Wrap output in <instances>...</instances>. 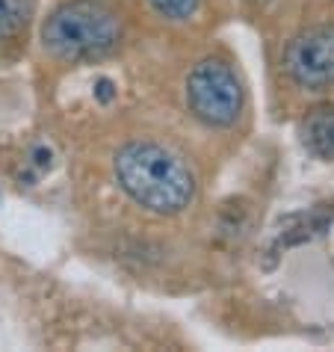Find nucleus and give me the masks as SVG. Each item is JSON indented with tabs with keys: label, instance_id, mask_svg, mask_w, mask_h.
I'll return each mask as SVG.
<instances>
[{
	"label": "nucleus",
	"instance_id": "nucleus-1",
	"mask_svg": "<svg viewBox=\"0 0 334 352\" xmlns=\"http://www.w3.org/2000/svg\"><path fill=\"white\" fill-rule=\"evenodd\" d=\"M119 187L140 208L175 217L195 199V175L178 154L157 142H127L113 160Z\"/></svg>",
	"mask_w": 334,
	"mask_h": 352
},
{
	"label": "nucleus",
	"instance_id": "nucleus-2",
	"mask_svg": "<svg viewBox=\"0 0 334 352\" xmlns=\"http://www.w3.org/2000/svg\"><path fill=\"white\" fill-rule=\"evenodd\" d=\"M122 42V21L101 0H65L42 24L45 51L63 63L98 60Z\"/></svg>",
	"mask_w": 334,
	"mask_h": 352
},
{
	"label": "nucleus",
	"instance_id": "nucleus-3",
	"mask_svg": "<svg viewBox=\"0 0 334 352\" xmlns=\"http://www.w3.org/2000/svg\"><path fill=\"white\" fill-rule=\"evenodd\" d=\"M186 107L210 128L234 124L243 110V86L237 72L219 56L201 60L186 74Z\"/></svg>",
	"mask_w": 334,
	"mask_h": 352
},
{
	"label": "nucleus",
	"instance_id": "nucleus-4",
	"mask_svg": "<svg viewBox=\"0 0 334 352\" xmlns=\"http://www.w3.org/2000/svg\"><path fill=\"white\" fill-rule=\"evenodd\" d=\"M284 68L302 89L334 86V27L322 24L302 30L284 51Z\"/></svg>",
	"mask_w": 334,
	"mask_h": 352
},
{
	"label": "nucleus",
	"instance_id": "nucleus-5",
	"mask_svg": "<svg viewBox=\"0 0 334 352\" xmlns=\"http://www.w3.org/2000/svg\"><path fill=\"white\" fill-rule=\"evenodd\" d=\"M302 142L317 157L334 160V104H320L304 116Z\"/></svg>",
	"mask_w": 334,
	"mask_h": 352
},
{
	"label": "nucleus",
	"instance_id": "nucleus-6",
	"mask_svg": "<svg viewBox=\"0 0 334 352\" xmlns=\"http://www.w3.org/2000/svg\"><path fill=\"white\" fill-rule=\"evenodd\" d=\"M33 0H0V38H15L27 30Z\"/></svg>",
	"mask_w": 334,
	"mask_h": 352
},
{
	"label": "nucleus",
	"instance_id": "nucleus-7",
	"mask_svg": "<svg viewBox=\"0 0 334 352\" xmlns=\"http://www.w3.org/2000/svg\"><path fill=\"white\" fill-rule=\"evenodd\" d=\"M157 15L169 18V21H186L190 15H195L199 0H148Z\"/></svg>",
	"mask_w": 334,
	"mask_h": 352
}]
</instances>
